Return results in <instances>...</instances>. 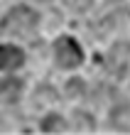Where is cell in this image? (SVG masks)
<instances>
[{
    "label": "cell",
    "mask_w": 130,
    "mask_h": 135,
    "mask_svg": "<svg viewBox=\"0 0 130 135\" xmlns=\"http://www.w3.org/2000/svg\"><path fill=\"white\" fill-rule=\"evenodd\" d=\"M35 27H37V12L25 5L10 10L7 17L3 20V25H0V30L5 35H17V37H30L35 32Z\"/></svg>",
    "instance_id": "1"
},
{
    "label": "cell",
    "mask_w": 130,
    "mask_h": 135,
    "mask_svg": "<svg viewBox=\"0 0 130 135\" xmlns=\"http://www.w3.org/2000/svg\"><path fill=\"white\" fill-rule=\"evenodd\" d=\"M54 59H56V64L64 66V69H74V66H79L81 61H84V52H81L76 39L59 37L56 44H54Z\"/></svg>",
    "instance_id": "2"
},
{
    "label": "cell",
    "mask_w": 130,
    "mask_h": 135,
    "mask_svg": "<svg viewBox=\"0 0 130 135\" xmlns=\"http://www.w3.org/2000/svg\"><path fill=\"white\" fill-rule=\"evenodd\" d=\"M25 61V54H22L20 47L12 44H3L0 47V69H17Z\"/></svg>",
    "instance_id": "3"
},
{
    "label": "cell",
    "mask_w": 130,
    "mask_h": 135,
    "mask_svg": "<svg viewBox=\"0 0 130 135\" xmlns=\"http://www.w3.org/2000/svg\"><path fill=\"white\" fill-rule=\"evenodd\" d=\"M17 93H20V81H3L0 84V98L12 101Z\"/></svg>",
    "instance_id": "4"
},
{
    "label": "cell",
    "mask_w": 130,
    "mask_h": 135,
    "mask_svg": "<svg viewBox=\"0 0 130 135\" xmlns=\"http://www.w3.org/2000/svg\"><path fill=\"white\" fill-rule=\"evenodd\" d=\"M42 130L44 133H61L64 130V120H61L59 115H49V118H44Z\"/></svg>",
    "instance_id": "5"
},
{
    "label": "cell",
    "mask_w": 130,
    "mask_h": 135,
    "mask_svg": "<svg viewBox=\"0 0 130 135\" xmlns=\"http://www.w3.org/2000/svg\"><path fill=\"white\" fill-rule=\"evenodd\" d=\"M37 3H44V0H37Z\"/></svg>",
    "instance_id": "6"
}]
</instances>
